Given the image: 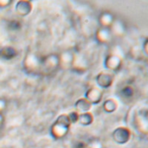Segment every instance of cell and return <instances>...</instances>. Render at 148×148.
I'll return each instance as SVG.
<instances>
[{
    "label": "cell",
    "instance_id": "24",
    "mask_svg": "<svg viewBox=\"0 0 148 148\" xmlns=\"http://www.w3.org/2000/svg\"><path fill=\"white\" fill-rule=\"evenodd\" d=\"M6 106H7V102H6V100L3 99H2V98H0V113H3V112L5 110Z\"/></svg>",
    "mask_w": 148,
    "mask_h": 148
},
{
    "label": "cell",
    "instance_id": "4",
    "mask_svg": "<svg viewBox=\"0 0 148 148\" xmlns=\"http://www.w3.org/2000/svg\"><path fill=\"white\" fill-rule=\"evenodd\" d=\"M104 65L106 68L110 72H118L122 65V59L117 54H109L107 56Z\"/></svg>",
    "mask_w": 148,
    "mask_h": 148
},
{
    "label": "cell",
    "instance_id": "13",
    "mask_svg": "<svg viewBox=\"0 0 148 148\" xmlns=\"http://www.w3.org/2000/svg\"><path fill=\"white\" fill-rule=\"evenodd\" d=\"M114 20V16L110 11H103L99 17V23L101 24V27L110 28Z\"/></svg>",
    "mask_w": 148,
    "mask_h": 148
},
{
    "label": "cell",
    "instance_id": "9",
    "mask_svg": "<svg viewBox=\"0 0 148 148\" xmlns=\"http://www.w3.org/2000/svg\"><path fill=\"white\" fill-rule=\"evenodd\" d=\"M135 125L139 131L144 134L147 133V111L140 112L135 119Z\"/></svg>",
    "mask_w": 148,
    "mask_h": 148
},
{
    "label": "cell",
    "instance_id": "1",
    "mask_svg": "<svg viewBox=\"0 0 148 148\" xmlns=\"http://www.w3.org/2000/svg\"><path fill=\"white\" fill-rule=\"evenodd\" d=\"M70 126L71 123L69 121L68 114H62L51 126L50 133L56 140L62 139L68 134Z\"/></svg>",
    "mask_w": 148,
    "mask_h": 148
},
{
    "label": "cell",
    "instance_id": "10",
    "mask_svg": "<svg viewBox=\"0 0 148 148\" xmlns=\"http://www.w3.org/2000/svg\"><path fill=\"white\" fill-rule=\"evenodd\" d=\"M88 61L86 58V57H84L83 55L75 56L74 63L72 65V68L75 71H76L77 72H83L88 69Z\"/></svg>",
    "mask_w": 148,
    "mask_h": 148
},
{
    "label": "cell",
    "instance_id": "21",
    "mask_svg": "<svg viewBox=\"0 0 148 148\" xmlns=\"http://www.w3.org/2000/svg\"><path fill=\"white\" fill-rule=\"evenodd\" d=\"M88 148H102V144L99 140H94L89 145H88Z\"/></svg>",
    "mask_w": 148,
    "mask_h": 148
},
{
    "label": "cell",
    "instance_id": "5",
    "mask_svg": "<svg viewBox=\"0 0 148 148\" xmlns=\"http://www.w3.org/2000/svg\"><path fill=\"white\" fill-rule=\"evenodd\" d=\"M131 138V132L125 126L116 128L113 133V139L118 144H126Z\"/></svg>",
    "mask_w": 148,
    "mask_h": 148
},
{
    "label": "cell",
    "instance_id": "12",
    "mask_svg": "<svg viewBox=\"0 0 148 148\" xmlns=\"http://www.w3.org/2000/svg\"><path fill=\"white\" fill-rule=\"evenodd\" d=\"M112 38V31L110 28L100 27L96 31V39L101 44H107Z\"/></svg>",
    "mask_w": 148,
    "mask_h": 148
},
{
    "label": "cell",
    "instance_id": "14",
    "mask_svg": "<svg viewBox=\"0 0 148 148\" xmlns=\"http://www.w3.org/2000/svg\"><path fill=\"white\" fill-rule=\"evenodd\" d=\"M75 109H76V112L79 113H88L92 107V105L91 103L86 99L85 98H82V99H79L76 102H75Z\"/></svg>",
    "mask_w": 148,
    "mask_h": 148
},
{
    "label": "cell",
    "instance_id": "23",
    "mask_svg": "<svg viewBox=\"0 0 148 148\" xmlns=\"http://www.w3.org/2000/svg\"><path fill=\"white\" fill-rule=\"evenodd\" d=\"M11 0H0V8H6L10 5Z\"/></svg>",
    "mask_w": 148,
    "mask_h": 148
},
{
    "label": "cell",
    "instance_id": "16",
    "mask_svg": "<svg viewBox=\"0 0 148 148\" xmlns=\"http://www.w3.org/2000/svg\"><path fill=\"white\" fill-rule=\"evenodd\" d=\"M93 121H94V116L90 112L84 113H79L77 123H79L82 126H89L93 123Z\"/></svg>",
    "mask_w": 148,
    "mask_h": 148
},
{
    "label": "cell",
    "instance_id": "18",
    "mask_svg": "<svg viewBox=\"0 0 148 148\" xmlns=\"http://www.w3.org/2000/svg\"><path fill=\"white\" fill-rule=\"evenodd\" d=\"M103 109L106 113H112L115 112L118 108V104L117 102L113 99H108L103 103Z\"/></svg>",
    "mask_w": 148,
    "mask_h": 148
},
{
    "label": "cell",
    "instance_id": "8",
    "mask_svg": "<svg viewBox=\"0 0 148 148\" xmlns=\"http://www.w3.org/2000/svg\"><path fill=\"white\" fill-rule=\"evenodd\" d=\"M16 12L22 17H25L29 15L32 10V3L27 0L18 1L16 4Z\"/></svg>",
    "mask_w": 148,
    "mask_h": 148
},
{
    "label": "cell",
    "instance_id": "7",
    "mask_svg": "<svg viewBox=\"0 0 148 148\" xmlns=\"http://www.w3.org/2000/svg\"><path fill=\"white\" fill-rule=\"evenodd\" d=\"M103 98V92L99 87H91L85 93V99H88L91 105H97L101 102Z\"/></svg>",
    "mask_w": 148,
    "mask_h": 148
},
{
    "label": "cell",
    "instance_id": "6",
    "mask_svg": "<svg viewBox=\"0 0 148 148\" xmlns=\"http://www.w3.org/2000/svg\"><path fill=\"white\" fill-rule=\"evenodd\" d=\"M114 80V75L109 72H102L96 77V83L99 87L107 89L109 88Z\"/></svg>",
    "mask_w": 148,
    "mask_h": 148
},
{
    "label": "cell",
    "instance_id": "22",
    "mask_svg": "<svg viewBox=\"0 0 148 148\" xmlns=\"http://www.w3.org/2000/svg\"><path fill=\"white\" fill-rule=\"evenodd\" d=\"M20 26H21V24L18 21H11L10 24V28L13 29V30H17L20 28Z\"/></svg>",
    "mask_w": 148,
    "mask_h": 148
},
{
    "label": "cell",
    "instance_id": "2",
    "mask_svg": "<svg viewBox=\"0 0 148 148\" xmlns=\"http://www.w3.org/2000/svg\"><path fill=\"white\" fill-rule=\"evenodd\" d=\"M59 66H60L59 55L56 53H52L42 58L40 72L43 74H50L53 72H55Z\"/></svg>",
    "mask_w": 148,
    "mask_h": 148
},
{
    "label": "cell",
    "instance_id": "27",
    "mask_svg": "<svg viewBox=\"0 0 148 148\" xmlns=\"http://www.w3.org/2000/svg\"><path fill=\"white\" fill-rule=\"evenodd\" d=\"M3 121H4V117H3V113H0V125H1V124H3Z\"/></svg>",
    "mask_w": 148,
    "mask_h": 148
},
{
    "label": "cell",
    "instance_id": "11",
    "mask_svg": "<svg viewBox=\"0 0 148 148\" xmlns=\"http://www.w3.org/2000/svg\"><path fill=\"white\" fill-rule=\"evenodd\" d=\"M75 54L69 51H66L62 52L61 55H59L60 59V66L63 68H70L73 65L74 59H75Z\"/></svg>",
    "mask_w": 148,
    "mask_h": 148
},
{
    "label": "cell",
    "instance_id": "17",
    "mask_svg": "<svg viewBox=\"0 0 148 148\" xmlns=\"http://www.w3.org/2000/svg\"><path fill=\"white\" fill-rule=\"evenodd\" d=\"M110 30L112 31V34L114 33L115 35L118 36L123 35L125 33V26L120 20H116V19L114 20L112 26L110 27Z\"/></svg>",
    "mask_w": 148,
    "mask_h": 148
},
{
    "label": "cell",
    "instance_id": "19",
    "mask_svg": "<svg viewBox=\"0 0 148 148\" xmlns=\"http://www.w3.org/2000/svg\"><path fill=\"white\" fill-rule=\"evenodd\" d=\"M121 93L123 97L128 99V98H132L134 96V90L133 87L129 86V85H127L125 87L122 88V90L121 91Z\"/></svg>",
    "mask_w": 148,
    "mask_h": 148
},
{
    "label": "cell",
    "instance_id": "25",
    "mask_svg": "<svg viewBox=\"0 0 148 148\" xmlns=\"http://www.w3.org/2000/svg\"><path fill=\"white\" fill-rule=\"evenodd\" d=\"M74 148H88V145L85 144L84 142H77Z\"/></svg>",
    "mask_w": 148,
    "mask_h": 148
},
{
    "label": "cell",
    "instance_id": "15",
    "mask_svg": "<svg viewBox=\"0 0 148 148\" xmlns=\"http://www.w3.org/2000/svg\"><path fill=\"white\" fill-rule=\"evenodd\" d=\"M17 55L16 50L12 46H5L0 49V58L4 60H10L14 58Z\"/></svg>",
    "mask_w": 148,
    "mask_h": 148
},
{
    "label": "cell",
    "instance_id": "20",
    "mask_svg": "<svg viewBox=\"0 0 148 148\" xmlns=\"http://www.w3.org/2000/svg\"><path fill=\"white\" fill-rule=\"evenodd\" d=\"M68 117L69 119V121L71 124H75L77 123L78 121V117H79V113L77 112H71L68 114Z\"/></svg>",
    "mask_w": 148,
    "mask_h": 148
},
{
    "label": "cell",
    "instance_id": "3",
    "mask_svg": "<svg viewBox=\"0 0 148 148\" xmlns=\"http://www.w3.org/2000/svg\"><path fill=\"white\" fill-rule=\"evenodd\" d=\"M41 61H42V58H40L36 54L29 53L24 59L23 67L29 73L40 72V71H41Z\"/></svg>",
    "mask_w": 148,
    "mask_h": 148
},
{
    "label": "cell",
    "instance_id": "26",
    "mask_svg": "<svg viewBox=\"0 0 148 148\" xmlns=\"http://www.w3.org/2000/svg\"><path fill=\"white\" fill-rule=\"evenodd\" d=\"M143 49H144V51H145V53L147 55L148 54V51H147V39H146L145 40V42H144V44H143Z\"/></svg>",
    "mask_w": 148,
    "mask_h": 148
}]
</instances>
